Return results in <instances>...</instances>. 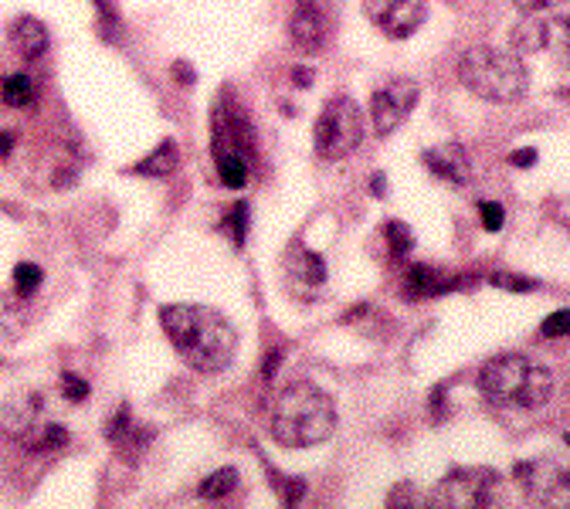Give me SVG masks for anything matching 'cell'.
Listing matches in <instances>:
<instances>
[{"label":"cell","instance_id":"cell-25","mask_svg":"<svg viewBox=\"0 0 570 509\" xmlns=\"http://www.w3.org/2000/svg\"><path fill=\"white\" fill-rule=\"evenodd\" d=\"M224 228L231 231V241H235L238 248L245 245V235H248V204L245 201H238L231 207L228 218H224Z\"/></svg>","mask_w":570,"mask_h":509},{"label":"cell","instance_id":"cell-7","mask_svg":"<svg viewBox=\"0 0 570 509\" xmlns=\"http://www.w3.org/2000/svg\"><path fill=\"white\" fill-rule=\"evenodd\" d=\"M211 150H214V167L224 187L238 191L248 184V126L245 119L235 112H221L214 109V136H211Z\"/></svg>","mask_w":570,"mask_h":509},{"label":"cell","instance_id":"cell-11","mask_svg":"<svg viewBox=\"0 0 570 509\" xmlns=\"http://www.w3.org/2000/svg\"><path fill=\"white\" fill-rule=\"evenodd\" d=\"M289 38L292 45L306 55L323 51L330 38V14H326V0H296V11L289 17Z\"/></svg>","mask_w":570,"mask_h":509},{"label":"cell","instance_id":"cell-12","mask_svg":"<svg viewBox=\"0 0 570 509\" xmlns=\"http://www.w3.org/2000/svg\"><path fill=\"white\" fill-rule=\"evenodd\" d=\"M38 421H45V394L38 391L17 394V398L7 401L4 411H0V431L17 438V442H24V435H28Z\"/></svg>","mask_w":570,"mask_h":509},{"label":"cell","instance_id":"cell-34","mask_svg":"<svg viewBox=\"0 0 570 509\" xmlns=\"http://www.w3.org/2000/svg\"><path fill=\"white\" fill-rule=\"evenodd\" d=\"M174 75H177L180 85H190V82H194V72H190L187 62H174Z\"/></svg>","mask_w":570,"mask_h":509},{"label":"cell","instance_id":"cell-1","mask_svg":"<svg viewBox=\"0 0 570 509\" xmlns=\"http://www.w3.org/2000/svg\"><path fill=\"white\" fill-rule=\"evenodd\" d=\"M160 326L180 360L197 374H224L238 357V330L211 306L174 303L160 309Z\"/></svg>","mask_w":570,"mask_h":509},{"label":"cell","instance_id":"cell-28","mask_svg":"<svg viewBox=\"0 0 570 509\" xmlns=\"http://www.w3.org/2000/svg\"><path fill=\"white\" fill-rule=\"evenodd\" d=\"M479 218H482V228H486V231H503L506 207L499 204V201H482L479 204Z\"/></svg>","mask_w":570,"mask_h":509},{"label":"cell","instance_id":"cell-8","mask_svg":"<svg viewBox=\"0 0 570 509\" xmlns=\"http://www.w3.org/2000/svg\"><path fill=\"white\" fill-rule=\"evenodd\" d=\"M513 479L530 503L570 506V469L554 459H526L513 465Z\"/></svg>","mask_w":570,"mask_h":509},{"label":"cell","instance_id":"cell-35","mask_svg":"<svg viewBox=\"0 0 570 509\" xmlns=\"http://www.w3.org/2000/svg\"><path fill=\"white\" fill-rule=\"evenodd\" d=\"M279 364H282V350H275L272 357H269V364H265V381H272V377H275V367H279Z\"/></svg>","mask_w":570,"mask_h":509},{"label":"cell","instance_id":"cell-9","mask_svg":"<svg viewBox=\"0 0 570 509\" xmlns=\"http://www.w3.org/2000/svg\"><path fill=\"white\" fill-rule=\"evenodd\" d=\"M418 96H421L418 82L408 79V75H394V79L380 85L374 99H370V119H374L377 136H391L394 129L408 123V116L418 106Z\"/></svg>","mask_w":570,"mask_h":509},{"label":"cell","instance_id":"cell-21","mask_svg":"<svg viewBox=\"0 0 570 509\" xmlns=\"http://www.w3.org/2000/svg\"><path fill=\"white\" fill-rule=\"evenodd\" d=\"M0 99H4L11 109L31 106V102H34V82H31V75H24V72L4 75V82H0Z\"/></svg>","mask_w":570,"mask_h":509},{"label":"cell","instance_id":"cell-4","mask_svg":"<svg viewBox=\"0 0 570 509\" xmlns=\"http://www.w3.org/2000/svg\"><path fill=\"white\" fill-rule=\"evenodd\" d=\"M459 82L472 96L513 106L530 92V72L516 51H503L492 45H475L459 58Z\"/></svg>","mask_w":570,"mask_h":509},{"label":"cell","instance_id":"cell-15","mask_svg":"<svg viewBox=\"0 0 570 509\" xmlns=\"http://www.w3.org/2000/svg\"><path fill=\"white\" fill-rule=\"evenodd\" d=\"M11 45L17 48V55L28 58V62H34V58H41L51 45L48 38V28L38 21V17H17V21L11 24Z\"/></svg>","mask_w":570,"mask_h":509},{"label":"cell","instance_id":"cell-39","mask_svg":"<svg viewBox=\"0 0 570 509\" xmlns=\"http://www.w3.org/2000/svg\"><path fill=\"white\" fill-rule=\"evenodd\" d=\"M564 442H567V445H570V431H567V435H564Z\"/></svg>","mask_w":570,"mask_h":509},{"label":"cell","instance_id":"cell-19","mask_svg":"<svg viewBox=\"0 0 570 509\" xmlns=\"http://www.w3.org/2000/svg\"><path fill=\"white\" fill-rule=\"evenodd\" d=\"M543 48L570 68V17H543Z\"/></svg>","mask_w":570,"mask_h":509},{"label":"cell","instance_id":"cell-26","mask_svg":"<svg viewBox=\"0 0 570 509\" xmlns=\"http://www.w3.org/2000/svg\"><path fill=\"white\" fill-rule=\"evenodd\" d=\"M489 282L496 289H506V292H530V289H537V279H526V275H513V272H492Z\"/></svg>","mask_w":570,"mask_h":509},{"label":"cell","instance_id":"cell-40","mask_svg":"<svg viewBox=\"0 0 570 509\" xmlns=\"http://www.w3.org/2000/svg\"><path fill=\"white\" fill-rule=\"evenodd\" d=\"M95 4H99V7H102V4H106V0H95Z\"/></svg>","mask_w":570,"mask_h":509},{"label":"cell","instance_id":"cell-32","mask_svg":"<svg viewBox=\"0 0 570 509\" xmlns=\"http://www.w3.org/2000/svg\"><path fill=\"white\" fill-rule=\"evenodd\" d=\"M509 163H513V167H533V163H537V150H533V146H526V150H513L509 153Z\"/></svg>","mask_w":570,"mask_h":509},{"label":"cell","instance_id":"cell-31","mask_svg":"<svg viewBox=\"0 0 570 509\" xmlns=\"http://www.w3.org/2000/svg\"><path fill=\"white\" fill-rule=\"evenodd\" d=\"M513 4L520 7L523 14H543V11H557L567 0H513Z\"/></svg>","mask_w":570,"mask_h":509},{"label":"cell","instance_id":"cell-37","mask_svg":"<svg viewBox=\"0 0 570 509\" xmlns=\"http://www.w3.org/2000/svg\"><path fill=\"white\" fill-rule=\"evenodd\" d=\"M377 197H384V174H374V187H370Z\"/></svg>","mask_w":570,"mask_h":509},{"label":"cell","instance_id":"cell-36","mask_svg":"<svg viewBox=\"0 0 570 509\" xmlns=\"http://www.w3.org/2000/svg\"><path fill=\"white\" fill-rule=\"evenodd\" d=\"M14 146V133H0V157H7Z\"/></svg>","mask_w":570,"mask_h":509},{"label":"cell","instance_id":"cell-5","mask_svg":"<svg viewBox=\"0 0 570 509\" xmlns=\"http://www.w3.org/2000/svg\"><path fill=\"white\" fill-rule=\"evenodd\" d=\"M313 143L323 160H343L364 143V112L350 96H336L319 112Z\"/></svg>","mask_w":570,"mask_h":509},{"label":"cell","instance_id":"cell-22","mask_svg":"<svg viewBox=\"0 0 570 509\" xmlns=\"http://www.w3.org/2000/svg\"><path fill=\"white\" fill-rule=\"evenodd\" d=\"M238 482H241L238 469H231V465H228V469L211 472V476L201 482V489H197V493H201V499H224V496L235 493Z\"/></svg>","mask_w":570,"mask_h":509},{"label":"cell","instance_id":"cell-18","mask_svg":"<svg viewBox=\"0 0 570 509\" xmlns=\"http://www.w3.org/2000/svg\"><path fill=\"white\" fill-rule=\"evenodd\" d=\"M289 272L296 275V279L302 282V286H323L326 282V262L319 258L316 252H309V248L296 245L289 252Z\"/></svg>","mask_w":570,"mask_h":509},{"label":"cell","instance_id":"cell-30","mask_svg":"<svg viewBox=\"0 0 570 509\" xmlns=\"http://www.w3.org/2000/svg\"><path fill=\"white\" fill-rule=\"evenodd\" d=\"M62 391H65V398L75 401V404L89 398V384H85L82 377H75V374H62Z\"/></svg>","mask_w":570,"mask_h":509},{"label":"cell","instance_id":"cell-24","mask_svg":"<svg viewBox=\"0 0 570 509\" xmlns=\"http://www.w3.org/2000/svg\"><path fill=\"white\" fill-rule=\"evenodd\" d=\"M38 286H41V269L34 262H21L14 269V292L21 299H28V296H34V292H38Z\"/></svg>","mask_w":570,"mask_h":509},{"label":"cell","instance_id":"cell-2","mask_svg":"<svg viewBox=\"0 0 570 509\" xmlns=\"http://www.w3.org/2000/svg\"><path fill=\"white\" fill-rule=\"evenodd\" d=\"M336 431V404L316 384L296 381L272 404V438L282 448L323 445Z\"/></svg>","mask_w":570,"mask_h":509},{"label":"cell","instance_id":"cell-20","mask_svg":"<svg viewBox=\"0 0 570 509\" xmlns=\"http://www.w3.org/2000/svg\"><path fill=\"white\" fill-rule=\"evenodd\" d=\"M516 55H533V51H543V17H523L520 24L509 34Z\"/></svg>","mask_w":570,"mask_h":509},{"label":"cell","instance_id":"cell-14","mask_svg":"<svg viewBox=\"0 0 570 509\" xmlns=\"http://www.w3.org/2000/svg\"><path fill=\"white\" fill-rule=\"evenodd\" d=\"M459 286H465L462 275H448V272L435 269V265H425V262L411 265V269L404 272V282H401L404 299H431V296H445V292H452V289H459Z\"/></svg>","mask_w":570,"mask_h":509},{"label":"cell","instance_id":"cell-29","mask_svg":"<svg viewBox=\"0 0 570 509\" xmlns=\"http://www.w3.org/2000/svg\"><path fill=\"white\" fill-rule=\"evenodd\" d=\"M106 435H109V442H119V445H123L126 438L133 435V421H129V408H119L116 414H112Z\"/></svg>","mask_w":570,"mask_h":509},{"label":"cell","instance_id":"cell-10","mask_svg":"<svg viewBox=\"0 0 570 509\" xmlns=\"http://www.w3.org/2000/svg\"><path fill=\"white\" fill-rule=\"evenodd\" d=\"M364 14L380 34L404 41L425 24L428 0H364Z\"/></svg>","mask_w":570,"mask_h":509},{"label":"cell","instance_id":"cell-6","mask_svg":"<svg viewBox=\"0 0 570 509\" xmlns=\"http://www.w3.org/2000/svg\"><path fill=\"white\" fill-rule=\"evenodd\" d=\"M503 479L496 469L486 465H469V469H452L438 482V489L431 493L435 506H452V509H486L503 503Z\"/></svg>","mask_w":570,"mask_h":509},{"label":"cell","instance_id":"cell-27","mask_svg":"<svg viewBox=\"0 0 570 509\" xmlns=\"http://www.w3.org/2000/svg\"><path fill=\"white\" fill-rule=\"evenodd\" d=\"M540 336H547V340H560V336H570V309H557V313H550L547 319H543Z\"/></svg>","mask_w":570,"mask_h":509},{"label":"cell","instance_id":"cell-38","mask_svg":"<svg viewBox=\"0 0 570 509\" xmlns=\"http://www.w3.org/2000/svg\"><path fill=\"white\" fill-rule=\"evenodd\" d=\"M560 96H567V99H570V82L564 85V89H560Z\"/></svg>","mask_w":570,"mask_h":509},{"label":"cell","instance_id":"cell-33","mask_svg":"<svg viewBox=\"0 0 570 509\" xmlns=\"http://www.w3.org/2000/svg\"><path fill=\"white\" fill-rule=\"evenodd\" d=\"M292 82H296L299 89H309V85H313V68H292Z\"/></svg>","mask_w":570,"mask_h":509},{"label":"cell","instance_id":"cell-23","mask_svg":"<svg viewBox=\"0 0 570 509\" xmlns=\"http://www.w3.org/2000/svg\"><path fill=\"white\" fill-rule=\"evenodd\" d=\"M384 238H387V252H391L394 258H408V252L414 248V235L404 221H387Z\"/></svg>","mask_w":570,"mask_h":509},{"label":"cell","instance_id":"cell-16","mask_svg":"<svg viewBox=\"0 0 570 509\" xmlns=\"http://www.w3.org/2000/svg\"><path fill=\"white\" fill-rule=\"evenodd\" d=\"M180 167V146L174 140H163L150 157H143L140 163L133 167V174H143V177H170L174 170Z\"/></svg>","mask_w":570,"mask_h":509},{"label":"cell","instance_id":"cell-13","mask_svg":"<svg viewBox=\"0 0 570 509\" xmlns=\"http://www.w3.org/2000/svg\"><path fill=\"white\" fill-rule=\"evenodd\" d=\"M425 167L431 170L435 177H442L445 184L452 187H465L472 180V160L465 153L462 143H442V146H431V150L421 153Z\"/></svg>","mask_w":570,"mask_h":509},{"label":"cell","instance_id":"cell-3","mask_svg":"<svg viewBox=\"0 0 570 509\" xmlns=\"http://www.w3.org/2000/svg\"><path fill=\"white\" fill-rule=\"evenodd\" d=\"M554 374L537 360L523 353H503L492 357L479 370V391L482 398L499 404V408H543L554 398Z\"/></svg>","mask_w":570,"mask_h":509},{"label":"cell","instance_id":"cell-17","mask_svg":"<svg viewBox=\"0 0 570 509\" xmlns=\"http://www.w3.org/2000/svg\"><path fill=\"white\" fill-rule=\"evenodd\" d=\"M68 445V431L65 425L58 421H38L28 435H24V448L34 455H48V452H58V448Z\"/></svg>","mask_w":570,"mask_h":509}]
</instances>
